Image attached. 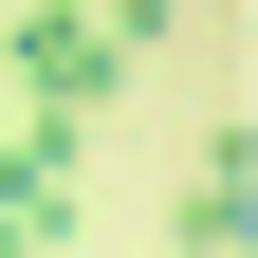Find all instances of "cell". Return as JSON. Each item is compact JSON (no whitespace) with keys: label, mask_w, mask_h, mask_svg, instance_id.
I'll return each instance as SVG.
<instances>
[{"label":"cell","mask_w":258,"mask_h":258,"mask_svg":"<svg viewBox=\"0 0 258 258\" xmlns=\"http://www.w3.org/2000/svg\"><path fill=\"white\" fill-rule=\"evenodd\" d=\"M0 74L37 92V129H74V111H111V74H129V19H19V37H0Z\"/></svg>","instance_id":"obj_1"},{"label":"cell","mask_w":258,"mask_h":258,"mask_svg":"<svg viewBox=\"0 0 258 258\" xmlns=\"http://www.w3.org/2000/svg\"><path fill=\"white\" fill-rule=\"evenodd\" d=\"M184 258H258V148H240V111L203 129V166H184V221H166Z\"/></svg>","instance_id":"obj_2"}]
</instances>
